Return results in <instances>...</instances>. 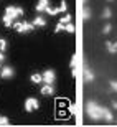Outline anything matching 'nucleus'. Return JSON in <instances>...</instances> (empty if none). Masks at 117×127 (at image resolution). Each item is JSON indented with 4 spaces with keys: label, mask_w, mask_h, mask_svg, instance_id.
I'll list each match as a JSON object with an SVG mask.
<instances>
[{
    "label": "nucleus",
    "mask_w": 117,
    "mask_h": 127,
    "mask_svg": "<svg viewBox=\"0 0 117 127\" xmlns=\"http://www.w3.org/2000/svg\"><path fill=\"white\" fill-rule=\"evenodd\" d=\"M86 114H88V117L91 121H101V106L96 104L94 101H89L86 104Z\"/></svg>",
    "instance_id": "f257e3e1"
},
{
    "label": "nucleus",
    "mask_w": 117,
    "mask_h": 127,
    "mask_svg": "<svg viewBox=\"0 0 117 127\" xmlns=\"http://www.w3.org/2000/svg\"><path fill=\"white\" fill-rule=\"evenodd\" d=\"M23 13H25V10L22 8V7H15V5H10V7H7L5 8V15L8 17L10 20H18L20 17H23Z\"/></svg>",
    "instance_id": "f03ea898"
},
{
    "label": "nucleus",
    "mask_w": 117,
    "mask_h": 127,
    "mask_svg": "<svg viewBox=\"0 0 117 127\" xmlns=\"http://www.w3.org/2000/svg\"><path fill=\"white\" fill-rule=\"evenodd\" d=\"M12 27H13L18 33H30V32L35 30V27H33L31 22H13Z\"/></svg>",
    "instance_id": "7ed1b4c3"
},
{
    "label": "nucleus",
    "mask_w": 117,
    "mask_h": 127,
    "mask_svg": "<svg viewBox=\"0 0 117 127\" xmlns=\"http://www.w3.org/2000/svg\"><path fill=\"white\" fill-rule=\"evenodd\" d=\"M40 109V101L35 97H28L25 101V111L27 112H33V111H38Z\"/></svg>",
    "instance_id": "20e7f679"
},
{
    "label": "nucleus",
    "mask_w": 117,
    "mask_h": 127,
    "mask_svg": "<svg viewBox=\"0 0 117 127\" xmlns=\"http://www.w3.org/2000/svg\"><path fill=\"white\" fill-rule=\"evenodd\" d=\"M43 83H48V84H55V79H56V73L53 69H46L43 73Z\"/></svg>",
    "instance_id": "39448f33"
},
{
    "label": "nucleus",
    "mask_w": 117,
    "mask_h": 127,
    "mask_svg": "<svg viewBox=\"0 0 117 127\" xmlns=\"http://www.w3.org/2000/svg\"><path fill=\"white\" fill-rule=\"evenodd\" d=\"M13 74H15V69L12 66H2V68H0V78H2V79H8V78H12Z\"/></svg>",
    "instance_id": "423d86ee"
},
{
    "label": "nucleus",
    "mask_w": 117,
    "mask_h": 127,
    "mask_svg": "<svg viewBox=\"0 0 117 127\" xmlns=\"http://www.w3.org/2000/svg\"><path fill=\"white\" fill-rule=\"evenodd\" d=\"M101 117H102V121H106V122H112V121H114L112 112H111V109L102 107V106H101Z\"/></svg>",
    "instance_id": "0eeeda50"
},
{
    "label": "nucleus",
    "mask_w": 117,
    "mask_h": 127,
    "mask_svg": "<svg viewBox=\"0 0 117 127\" xmlns=\"http://www.w3.org/2000/svg\"><path fill=\"white\" fill-rule=\"evenodd\" d=\"M31 23L35 28H43V27H46V20L43 18V17H35Z\"/></svg>",
    "instance_id": "6e6552de"
},
{
    "label": "nucleus",
    "mask_w": 117,
    "mask_h": 127,
    "mask_svg": "<svg viewBox=\"0 0 117 127\" xmlns=\"http://www.w3.org/2000/svg\"><path fill=\"white\" fill-rule=\"evenodd\" d=\"M41 94L43 96H53V94H55V88H53V84L45 83V86L41 88Z\"/></svg>",
    "instance_id": "1a4fd4ad"
},
{
    "label": "nucleus",
    "mask_w": 117,
    "mask_h": 127,
    "mask_svg": "<svg viewBox=\"0 0 117 127\" xmlns=\"http://www.w3.org/2000/svg\"><path fill=\"white\" fill-rule=\"evenodd\" d=\"M50 5V0H38L36 7H35V10H36L38 13H41V12H45L46 10V7Z\"/></svg>",
    "instance_id": "9d476101"
},
{
    "label": "nucleus",
    "mask_w": 117,
    "mask_h": 127,
    "mask_svg": "<svg viewBox=\"0 0 117 127\" xmlns=\"http://www.w3.org/2000/svg\"><path fill=\"white\" fill-rule=\"evenodd\" d=\"M84 78H86V83H92L94 81V73L91 68H86L84 69Z\"/></svg>",
    "instance_id": "9b49d317"
},
{
    "label": "nucleus",
    "mask_w": 117,
    "mask_h": 127,
    "mask_svg": "<svg viewBox=\"0 0 117 127\" xmlns=\"http://www.w3.org/2000/svg\"><path fill=\"white\" fill-rule=\"evenodd\" d=\"M30 81H31L33 84H40V83H43V76L38 74V73H35V74L30 76Z\"/></svg>",
    "instance_id": "f8f14e48"
},
{
    "label": "nucleus",
    "mask_w": 117,
    "mask_h": 127,
    "mask_svg": "<svg viewBox=\"0 0 117 127\" xmlns=\"http://www.w3.org/2000/svg\"><path fill=\"white\" fill-rule=\"evenodd\" d=\"M106 46H107V51H109V53H117V41H116V43L106 41Z\"/></svg>",
    "instance_id": "ddd939ff"
},
{
    "label": "nucleus",
    "mask_w": 117,
    "mask_h": 127,
    "mask_svg": "<svg viewBox=\"0 0 117 127\" xmlns=\"http://www.w3.org/2000/svg\"><path fill=\"white\" fill-rule=\"evenodd\" d=\"M101 17H102L104 20H107V18H111V17H112V10L109 8V7H106V8L102 10V15H101Z\"/></svg>",
    "instance_id": "4468645a"
},
{
    "label": "nucleus",
    "mask_w": 117,
    "mask_h": 127,
    "mask_svg": "<svg viewBox=\"0 0 117 127\" xmlns=\"http://www.w3.org/2000/svg\"><path fill=\"white\" fill-rule=\"evenodd\" d=\"M45 12H46L48 15H56V13H59V10H58V7H51V5H48Z\"/></svg>",
    "instance_id": "2eb2a0df"
},
{
    "label": "nucleus",
    "mask_w": 117,
    "mask_h": 127,
    "mask_svg": "<svg viewBox=\"0 0 117 127\" xmlns=\"http://www.w3.org/2000/svg\"><path fill=\"white\" fill-rule=\"evenodd\" d=\"M64 32H68V33H74L76 32V27H74V23H64Z\"/></svg>",
    "instance_id": "dca6fc26"
},
{
    "label": "nucleus",
    "mask_w": 117,
    "mask_h": 127,
    "mask_svg": "<svg viewBox=\"0 0 117 127\" xmlns=\"http://www.w3.org/2000/svg\"><path fill=\"white\" fill-rule=\"evenodd\" d=\"M83 18L84 20L91 18V8H89V7H84V10H83Z\"/></svg>",
    "instance_id": "f3484780"
},
{
    "label": "nucleus",
    "mask_w": 117,
    "mask_h": 127,
    "mask_svg": "<svg viewBox=\"0 0 117 127\" xmlns=\"http://www.w3.org/2000/svg\"><path fill=\"white\" fill-rule=\"evenodd\" d=\"M2 22H3V25H5V27H7V28L13 25V20H10L8 17H7V15H3V18H2Z\"/></svg>",
    "instance_id": "a211bd4d"
},
{
    "label": "nucleus",
    "mask_w": 117,
    "mask_h": 127,
    "mask_svg": "<svg viewBox=\"0 0 117 127\" xmlns=\"http://www.w3.org/2000/svg\"><path fill=\"white\" fill-rule=\"evenodd\" d=\"M69 22H71V15L69 13H66L64 17H61V20H59V23H63V25H64V23H69Z\"/></svg>",
    "instance_id": "6ab92c4d"
},
{
    "label": "nucleus",
    "mask_w": 117,
    "mask_h": 127,
    "mask_svg": "<svg viewBox=\"0 0 117 127\" xmlns=\"http://www.w3.org/2000/svg\"><path fill=\"white\" fill-rule=\"evenodd\" d=\"M111 32H112V25H111V23L104 25V28H102V33H104V35H109Z\"/></svg>",
    "instance_id": "aec40b11"
},
{
    "label": "nucleus",
    "mask_w": 117,
    "mask_h": 127,
    "mask_svg": "<svg viewBox=\"0 0 117 127\" xmlns=\"http://www.w3.org/2000/svg\"><path fill=\"white\" fill-rule=\"evenodd\" d=\"M8 124H10L8 117H5V116H2V114H0V126H8Z\"/></svg>",
    "instance_id": "412c9836"
},
{
    "label": "nucleus",
    "mask_w": 117,
    "mask_h": 127,
    "mask_svg": "<svg viewBox=\"0 0 117 127\" xmlns=\"http://www.w3.org/2000/svg\"><path fill=\"white\" fill-rule=\"evenodd\" d=\"M58 10H59V12H66V10H68V3H66L64 0H63V2L59 3V7H58Z\"/></svg>",
    "instance_id": "4be33fe9"
},
{
    "label": "nucleus",
    "mask_w": 117,
    "mask_h": 127,
    "mask_svg": "<svg viewBox=\"0 0 117 127\" xmlns=\"http://www.w3.org/2000/svg\"><path fill=\"white\" fill-rule=\"evenodd\" d=\"M59 32H64V25L63 23H58L56 27H55V33H59Z\"/></svg>",
    "instance_id": "5701e85b"
},
{
    "label": "nucleus",
    "mask_w": 117,
    "mask_h": 127,
    "mask_svg": "<svg viewBox=\"0 0 117 127\" xmlns=\"http://www.w3.org/2000/svg\"><path fill=\"white\" fill-rule=\"evenodd\" d=\"M5 50H7V41L3 38H0V51H5Z\"/></svg>",
    "instance_id": "b1692460"
},
{
    "label": "nucleus",
    "mask_w": 117,
    "mask_h": 127,
    "mask_svg": "<svg viewBox=\"0 0 117 127\" xmlns=\"http://www.w3.org/2000/svg\"><path fill=\"white\" fill-rule=\"evenodd\" d=\"M111 89L114 91V93H117V79H114V81H111Z\"/></svg>",
    "instance_id": "393cba45"
},
{
    "label": "nucleus",
    "mask_w": 117,
    "mask_h": 127,
    "mask_svg": "<svg viewBox=\"0 0 117 127\" xmlns=\"http://www.w3.org/2000/svg\"><path fill=\"white\" fill-rule=\"evenodd\" d=\"M5 60H7V56H5V55H3V51H0V68H2V66H3Z\"/></svg>",
    "instance_id": "a878e982"
},
{
    "label": "nucleus",
    "mask_w": 117,
    "mask_h": 127,
    "mask_svg": "<svg viewBox=\"0 0 117 127\" xmlns=\"http://www.w3.org/2000/svg\"><path fill=\"white\" fill-rule=\"evenodd\" d=\"M112 109H117V101H116V99L112 101Z\"/></svg>",
    "instance_id": "bb28decb"
},
{
    "label": "nucleus",
    "mask_w": 117,
    "mask_h": 127,
    "mask_svg": "<svg viewBox=\"0 0 117 127\" xmlns=\"http://www.w3.org/2000/svg\"><path fill=\"white\" fill-rule=\"evenodd\" d=\"M107 2H112V0H107Z\"/></svg>",
    "instance_id": "cd10ccee"
},
{
    "label": "nucleus",
    "mask_w": 117,
    "mask_h": 127,
    "mask_svg": "<svg viewBox=\"0 0 117 127\" xmlns=\"http://www.w3.org/2000/svg\"><path fill=\"white\" fill-rule=\"evenodd\" d=\"M116 124H117V119H116Z\"/></svg>",
    "instance_id": "c85d7f7f"
}]
</instances>
